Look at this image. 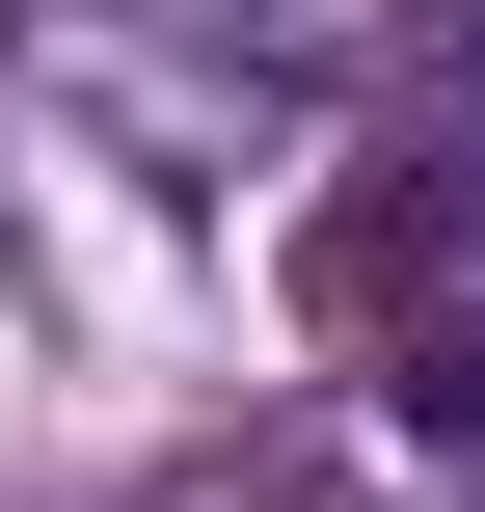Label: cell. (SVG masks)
I'll return each instance as SVG.
<instances>
[{
    "instance_id": "cell-2",
    "label": "cell",
    "mask_w": 485,
    "mask_h": 512,
    "mask_svg": "<svg viewBox=\"0 0 485 512\" xmlns=\"http://www.w3.org/2000/svg\"><path fill=\"white\" fill-rule=\"evenodd\" d=\"M459 162H485V135H459Z\"/></svg>"
},
{
    "instance_id": "cell-1",
    "label": "cell",
    "mask_w": 485,
    "mask_h": 512,
    "mask_svg": "<svg viewBox=\"0 0 485 512\" xmlns=\"http://www.w3.org/2000/svg\"><path fill=\"white\" fill-rule=\"evenodd\" d=\"M405 432H432V459H485V324H432V351H405Z\"/></svg>"
}]
</instances>
